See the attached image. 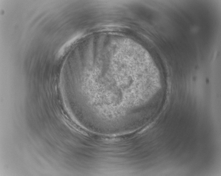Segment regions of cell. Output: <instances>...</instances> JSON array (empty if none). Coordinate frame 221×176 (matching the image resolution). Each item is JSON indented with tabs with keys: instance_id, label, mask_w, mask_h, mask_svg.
Listing matches in <instances>:
<instances>
[{
	"instance_id": "obj_1",
	"label": "cell",
	"mask_w": 221,
	"mask_h": 176,
	"mask_svg": "<svg viewBox=\"0 0 221 176\" xmlns=\"http://www.w3.org/2000/svg\"><path fill=\"white\" fill-rule=\"evenodd\" d=\"M80 35H78L76 36L73 37V38L71 39V40L68 41L67 42L66 44H64V46H63L62 48L61 49L60 52V54L63 53V52H64L65 49L67 48L68 47H69L72 44H73L75 41L80 38Z\"/></svg>"
}]
</instances>
